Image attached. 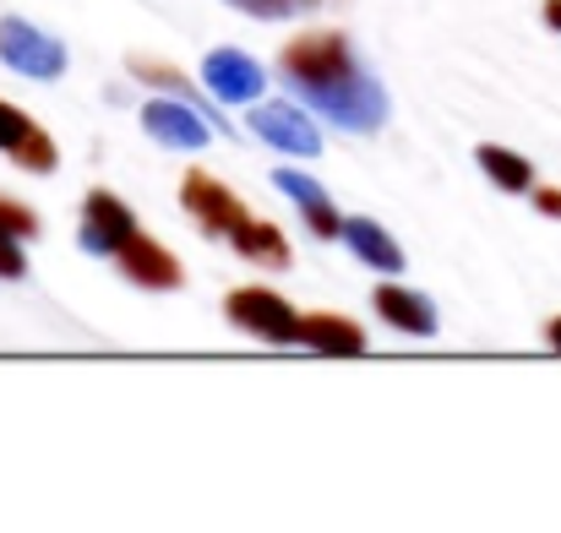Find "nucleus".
I'll return each mask as SVG.
<instances>
[{"mask_svg": "<svg viewBox=\"0 0 561 533\" xmlns=\"http://www.w3.org/2000/svg\"><path fill=\"white\" fill-rule=\"evenodd\" d=\"M245 126H251V137L267 142L273 153H289V159H317V153H322V131H317V120H311L306 104H284V99L251 104Z\"/></svg>", "mask_w": 561, "mask_h": 533, "instance_id": "nucleus-4", "label": "nucleus"}, {"mask_svg": "<svg viewBox=\"0 0 561 533\" xmlns=\"http://www.w3.org/2000/svg\"><path fill=\"white\" fill-rule=\"evenodd\" d=\"M350 251H355V262H366L371 273H403L409 267V256H403V245L376 223L366 212H355V218H344V234H339Z\"/></svg>", "mask_w": 561, "mask_h": 533, "instance_id": "nucleus-13", "label": "nucleus"}, {"mask_svg": "<svg viewBox=\"0 0 561 533\" xmlns=\"http://www.w3.org/2000/svg\"><path fill=\"white\" fill-rule=\"evenodd\" d=\"M224 316H229L234 333H245V338H256V344H273V349L300 344V311H295L278 289H267V283H240V289H229V294H224Z\"/></svg>", "mask_w": 561, "mask_h": 533, "instance_id": "nucleus-2", "label": "nucleus"}, {"mask_svg": "<svg viewBox=\"0 0 561 533\" xmlns=\"http://www.w3.org/2000/svg\"><path fill=\"white\" fill-rule=\"evenodd\" d=\"M0 153H5L22 175H55V170H60L55 137H49L33 115H22L16 104H5V99H0Z\"/></svg>", "mask_w": 561, "mask_h": 533, "instance_id": "nucleus-8", "label": "nucleus"}, {"mask_svg": "<svg viewBox=\"0 0 561 533\" xmlns=\"http://www.w3.org/2000/svg\"><path fill=\"white\" fill-rule=\"evenodd\" d=\"M131 77H137V82H153V88H164V93H175V99H186V104H196V109L213 120V131H224V137H229V120H224V109H213V93L202 99V88L191 82L181 66H164V60L131 55Z\"/></svg>", "mask_w": 561, "mask_h": 533, "instance_id": "nucleus-16", "label": "nucleus"}, {"mask_svg": "<svg viewBox=\"0 0 561 533\" xmlns=\"http://www.w3.org/2000/svg\"><path fill=\"white\" fill-rule=\"evenodd\" d=\"M0 60L27 82H55V77H66L71 55H66V44L55 33H44L22 16H0Z\"/></svg>", "mask_w": 561, "mask_h": 533, "instance_id": "nucleus-3", "label": "nucleus"}, {"mask_svg": "<svg viewBox=\"0 0 561 533\" xmlns=\"http://www.w3.org/2000/svg\"><path fill=\"white\" fill-rule=\"evenodd\" d=\"M229 245H234L251 267H267V273H284V267L295 262V251H289L284 229H278V223H267V218H245V223L229 234Z\"/></svg>", "mask_w": 561, "mask_h": 533, "instance_id": "nucleus-15", "label": "nucleus"}, {"mask_svg": "<svg viewBox=\"0 0 561 533\" xmlns=\"http://www.w3.org/2000/svg\"><path fill=\"white\" fill-rule=\"evenodd\" d=\"M273 185L295 201V212L306 218V229H311L317 240H339V234H344V212L333 207V196L306 175V170H289V164H284V170L273 175Z\"/></svg>", "mask_w": 561, "mask_h": 533, "instance_id": "nucleus-12", "label": "nucleus"}, {"mask_svg": "<svg viewBox=\"0 0 561 533\" xmlns=\"http://www.w3.org/2000/svg\"><path fill=\"white\" fill-rule=\"evenodd\" d=\"M142 131H148L159 148H175V153H202V148L213 142V120H207L196 104L175 99V93L142 104Z\"/></svg>", "mask_w": 561, "mask_h": 533, "instance_id": "nucleus-7", "label": "nucleus"}, {"mask_svg": "<svg viewBox=\"0 0 561 533\" xmlns=\"http://www.w3.org/2000/svg\"><path fill=\"white\" fill-rule=\"evenodd\" d=\"M0 234H11V240H33V234H38V212H33L27 201L0 196Z\"/></svg>", "mask_w": 561, "mask_h": 533, "instance_id": "nucleus-19", "label": "nucleus"}, {"mask_svg": "<svg viewBox=\"0 0 561 533\" xmlns=\"http://www.w3.org/2000/svg\"><path fill=\"white\" fill-rule=\"evenodd\" d=\"M300 344L328 359H344V355H360L366 349V327L350 322V316H339V311H311V316H300Z\"/></svg>", "mask_w": 561, "mask_h": 533, "instance_id": "nucleus-14", "label": "nucleus"}, {"mask_svg": "<svg viewBox=\"0 0 561 533\" xmlns=\"http://www.w3.org/2000/svg\"><path fill=\"white\" fill-rule=\"evenodd\" d=\"M181 207H186L191 223H196L207 240H229V234L251 218V207L218 175H207V170H191V175L181 179Z\"/></svg>", "mask_w": 561, "mask_h": 533, "instance_id": "nucleus-6", "label": "nucleus"}, {"mask_svg": "<svg viewBox=\"0 0 561 533\" xmlns=\"http://www.w3.org/2000/svg\"><path fill=\"white\" fill-rule=\"evenodd\" d=\"M27 240H11V234H0V278L5 283H16V278H27V251H22Z\"/></svg>", "mask_w": 561, "mask_h": 533, "instance_id": "nucleus-20", "label": "nucleus"}, {"mask_svg": "<svg viewBox=\"0 0 561 533\" xmlns=\"http://www.w3.org/2000/svg\"><path fill=\"white\" fill-rule=\"evenodd\" d=\"M224 5H234V11H245V16H256V22H284V16L311 11L317 0H224Z\"/></svg>", "mask_w": 561, "mask_h": 533, "instance_id": "nucleus-18", "label": "nucleus"}, {"mask_svg": "<svg viewBox=\"0 0 561 533\" xmlns=\"http://www.w3.org/2000/svg\"><path fill=\"white\" fill-rule=\"evenodd\" d=\"M474 164L485 170V179L496 185V190H507V196H529L540 179H535V164L524 159V153H513V148H502V142H480L474 148Z\"/></svg>", "mask_w": 561, "mask_h": 533, "instance_id": "nucleus-17", "label": "nucleus"}, {"mask_svg": "<svg viewBox=\"0 0 561 533\" xmlns=\"http://www.w3.org/2000/svg\"><path fill=\"white\" fill-rule=\"evenodd\" d=\"M137 229H142L137 212H131L115 190L93 185V190L82 196V212H77V245H82L88 256H121L126 240H131Z\"/></svg>", "mask_w": 561, "mask_h": 533, "instance_id": "nucleus-5", "label": "nucleus"}, {"mask_svg": "<svg viewBox=\"0 0 561 533\" xmlns=\"http://www.w3.org/2000/svg\"><path fill=\"white\" fill-rule=\"evenodd\" d=\"M546 344L561 355V316H551V322H546Z\"/></svg>", "mask_w": 561, "mask_h": 533, "instance_id": "nucleus-23", "label": "nucleus"}, {"mask_svg": "<svg viewBox=\"0 0 561 533\" xmlns=\"http://www.w3.org/2000/svg\"><path fill=\"white\" fill-rule=\"evenodd\" d=\"M202 88H207L218 104H256L262 88H267V71H262L245 49L224 44V49H213V55L202 60Z\"/></svg>", "mask_w": 561, "mask_h": 533, "instance_id": "nucleus-10", "label": "nucleus"}, {"mask_svg": "<svg viewBox=\"0 0 561 533\" xmlns=\"http://www.w3.org/2000/svg\"><path fill=\"white\" fill-rule=\"evenodd\" d=\"M115 262H121V278H126V283H137V289H153V294L186 289V267H181V256H175L170 245H159L148 229H137Z\"/></svg>", "mask_w": 561, "mask_h": 533, "instance_id": "nucleus-9", "label": "nucleus"}, {"mask_svg": "<svg viewBox=\"0 0 561 533\" xmlns=\"http://www.w3.org/2000/svg\"><path fill=\"white\" fill-rule=\"evenodd\" d=\"M371 311L392 327V333L436 338V305H431V294H420V289H409V283H376Z\"/></svg>", "mask_w": 561, "mask_h": 533, "instance_id": "nucleus-11", "label": "nucleus"}, {"mask_svg": "<svg viewBox=\"0 0 561 533\" xmlns=\"http://www.w3.org/2000/svg\"><path fill=\"white\" fill-rule=\"evenodd\" d=\"M540 11H546V27H557V33H561V0H546Z\"/></svg>", "mask_w": 561, "mask_h": 533, "instance_id": "nucleus-22", "label": "nucleus"}, {"mask_svg": "<svg viewBox=\"0 0 561 533\" xmlns=\"http://www.w3.org/2000/svg\"><path fill=\"white\" fill-rule=\"evenodd\" d=\"M529 196H535V212H546V218H561V185H535Z\"/></svg>", "mask_w": 561, "mask_h": 533, "instance_id": "nucleus-21", "label": "nucleus"}, {"mask_svg": "<svg viewBox=\"0 0 561 533\" xmlns=\"http://www.w3.org/2000/svg\"><path fill=\"white\" fill-rule=\"evenodd\" d=\"M278 77L306 99L311 115H322L339 131L371 137L387 126V88L360 66L344 27H306L278 49Z\"/></svg>", "mask_w": 561, "mask_h": 533, "instance_id": "nucleus-1", "label": "nucleus"}]
</instances>
